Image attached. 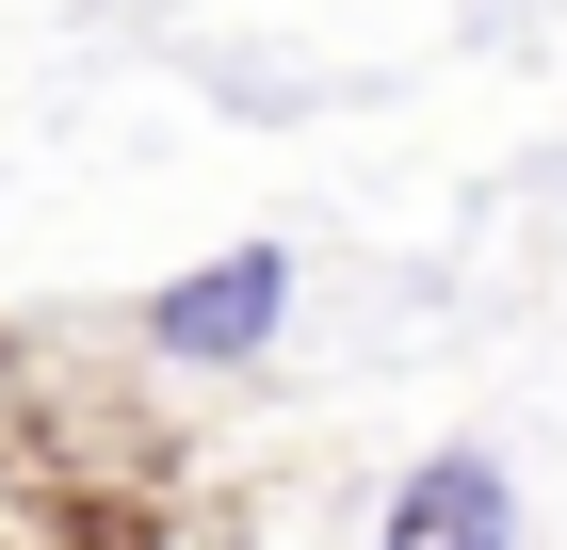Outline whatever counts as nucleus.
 Wrapping results in <instances>:
<instances>
[{
  "label": "nucleus",
  "mask_w": 567,
  "mask_h": 550,
  "mask_svg": "<svg viewBox=\"0 0 567 550\" xmlns=\"http://www.w3.org/2000/svg\"><path fill=\"white\" fill-rule=\"evenodd\" d=\"M276 324H292V243H227V259H195L178 292H146V340H163V356H195V373L260 356Z\"/></svg>",
  "instance_id": "obj_1"
},
{
  "label": "nucleus",
  "mask_w": 567,
  "mask_h": 550,
  "mask_svg": "<svg viewBox=\"0 0 567 550\" xmlns=\"http://www.w3.org/2000/svg\"><path fill=\"white\" fill-rule=\"evenodd\" d=\"M390 550H519V486H503V454H486V437L422 454V469L390 486Z\"/></svg>",
  "instance_id": "obj_2"
}]
</instances>
